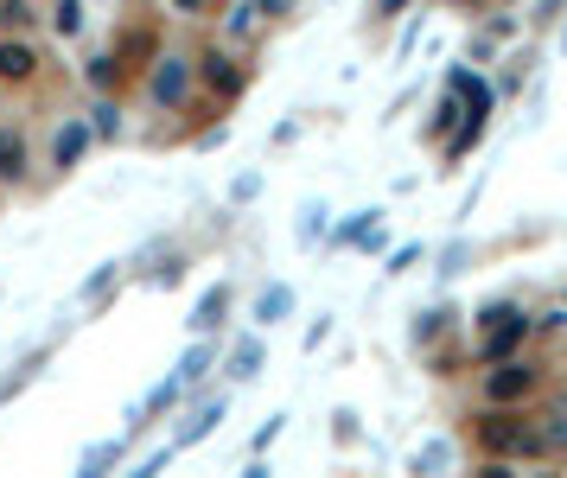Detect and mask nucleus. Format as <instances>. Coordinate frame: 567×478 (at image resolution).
<instances>
[{
    "mask_svg": "<svg viewBox=\"0 0 567 478\" xmlns=\"http://www.w3.org/2000/svg\"><path fill=\"white\" fill-rule=\"evenodd\" d=\"M211 357H217V351H211V345H204V338H198V345H192V351H185V364H179V383H185V389H192V383L204 377V370H211Z\"/></svg>",
    "mask_w": 567,
    "mask_h": 478,
    "instance_id": "2eb2a0df",
    "label": "nucleus"
},
{
    "mask_svg": "<svg viewBox=\"0 0 567 478\" xmlns=\"http://www.w3.org/2000/svg\"><path fill=\"white\" fill-rule=\"evenodd\" d=\"M459 115H466V102H459V90H453V83H446V102L434 109V122H427V134H446V128L459 122Z\"/></svg>",
    "mask_w": 567,
    "mask_h": 478,
    "instance_id": "f3484780",
    "label": "nucleus"
},
{
    "mask_svg": "<svg viewBox=\"0 0 567 478\" xmlns=\"http://www.w3.org/2000/svg\"><path fill=\"white\" fill-rule=\"evenodd\" d=\"M223 306H230V294H223V287H217V294H204V300H198V313H192V332H198V338H204V332H211L217 319H223Z\"/></svg>",
    "mask_w": 567,
    "mask_h": 478,
    "instance_id": "ddd939ff",
    "label": "nucleus"
},
{
    "mask_svg": "<svg viewBox=\"0 0 567 478\" xmlns=\"http://www.w3.org/2000/svg\"><path fill=\"white\" fill-rule=\"evenodd\" d=\"M249 32H255V7H236L230 13V39H249Z\"/></svg>",
    "mask_w": 567,
    "mask_h": 478,
    "instance_id": "412c9836",
    "label": "nucleus"
},
{
    "mask_svg": "<svg viewBox=\"0 0 567 478\" xmlns=\"http://www.w3.org/2000/svg\"><path fill=\"white\" fill-rule=\"evenodd\" d=\"M561 45H567V26H561Z\"/></svg>",
    "mask_w": 567,
    "mask_h": 478,
    "instance_id": "cd10ccee",
    "label": "nucleus"
},
{
    "mask_svg": "<svg viewBox=\"0 0 567 478\" xmlns=\"http://www.w3.org/2000/svg\"><path fill=\"white\" fill-rule=\"evenodd\" d=\"M51 26H58V39H77L83 32V7L77 0H58V7H51Z\"/></svg>",
    "mask_w": 567,
    "mask_h": 478,
    "instance_id": "a211bd4d",
    "label": "nucleus"
},
{
    "mask_svg": "<svg viewBox=\"0 0 567 478\" xmlns=\"http://www.w3.org/2000/svg\"><path fill=\"white\" fill-rule=\"evenodd\" d=\"M109 77H115V58H96V64H90V83L102 90V83H109Z\"/></svg>",
    "mask_w": 567,
    "mask_h": 478,
    "instance_id": "4be33fe9",
    "label": "nucleus"
},
{
    "mask_svg": "<svg viewBox=\"0 0 567 478\" xmlns=\"http://www.w3.org/2000/svg\"><path fill=\"white\" fill-rule=\"evenodd\" d=\"M478 447H485V459H523V453H548V440H542V428H529L523 415H485L478 421Z\"/></svg>",
    "mask_w": 567,
    "mask_h": 478,
    "instance_id": "f03ea898",
    "label": "nucleus"
},
{
    "mask_svg": "<svg viewBox=\"0 0 567 478\" xmlns=\"http://www.w3.org/2000/svg\"><path fill=\"white\" fill-rule=\"evenodd\" d=\"M204 83H211V90H223V96H236V90H243V71H236V64L211 45V51H204Z\"/></svg>",
    "mask_w": 567,
    "mask_h": 478,
    "instance_id": "6e6552de",
    "label": "nucleus"
},
{
    "mask_svg": "<svg viewBox=\"0 0 567 478\" xmlns=\"http://www.w3.org/2000/svg\"><path fill=\"white\" fill-rule=\"evenodd\" d=\"M523 338H529V313H523V306H510V300H497V306H485V319H478L472 357H478V364H497V357L523 351Z\"/></svg>",
    "mask_w": 567,
    "mask_h": 478,
    "instance_id": "f257e3e1",
    "label": "nucleus"
},
{
    "mask_svg": "<svg viewBox=\"0 0 567 478\" xmlns=\"http://www.w3.org/2000/svg\"><path fill=\"white\" fill-rule=\"evenodd\" d=\"M453 7H485V0H453Z\"/></svg>",
    "mask_w": 567,
    "mask_h": 478,
    "instance_id": "bb28decb",
    "label": "nucleus"
},
{
    "mask_svg": "<svg viewBox=\"0 0 567 478\" xmlns=\"http://www.w3.org/2000/svg\"><path fill=\"white\" fill-rule=\"evenodd\" d=\"M211 421H223V402H204L198 415L179 428V440H173V447H192V440H204V434H211Z\"/></svg>",
    "mask_w": 567,
    "mask_h": 478,
    "instance_id": "f8f14e48",
    "label": "nucleus"
},
{
    "mask_svg": "<svg viewBox=\"0 0 567 478\" xmlns=\"http://www.w3.org/2000/svg\"><path fill=\"white\" fill-rule=\"evenodd\" d=\"M20 173H26V147L13 128H0V179H20Z\"/></svg>",
    "mask_w": 567,
    "mask_h": 478,
    "instance_id": "9b49d317",
    "label": "nucleus"
},
{
    "mask_svg": "<svg viewBox=\"0 0 567 478\" xmlns=\"http://www.w3.org/2000/svg\"><path fill=\"white\" fill-rule=\"evenodd\" d=\"M287 313H294V287H268V294L255 300V319H262V326H281Z\"/></svg>",
    "mask_w": 567,
    "mask_h": 478,
    "instance_id": "9d476101",
    "label": "nucleus"
},
{
    "mask_svg": "<svg viewBox=\"0 0 567 478\" xmlns=\"http://www.w3.org/2000/svg\"><path fill=\"white\" fill-rule=\"evenodd\" d=\"M408 7V0H376V13H383V20H389V13H402Z\"/></svg>",
    "mask_w": 567,
    "mask_h": 478,
    "instance_id": "393cba45",
    "label": "nucleus"
},
{
    "mask_svg": "<svg viewBox=\"0 0 567 478\" xmlns=\"http://www.w3.org/2000/svg\"><path fill=\"white\" fill-rule=\"evenodd\" d=\"M173 7H179V13H204V0H173Z\"/></svg>",
    "mask_w": 567,
    "mask_h": 478,
    "instance_id": "a878e982",
    "label": "nucleus"
},
{
    "mask_svg": "<svg viewBox=\"0 0 567 478\" xmlns=\"http://www.w3.org/2000/svg\"><path fill=\"white\" fill-rule=\"evenodd\" d=\"M255 370H262V345H255V338H243V345L230 351V377H243V383H249Z\"/></svg>",
    "mask_w": 567,
    "mask_h": 478,
    "instance_id": "4468645a",
    "label": "nucleus"
},
{
    "mask_svg": "<svg viewBox=\"0 0 567 478\" xmlns=\"http://www.w3.org/2000/svg\"><path fill=\"white\" fill-rule=\"evenodd\" d=\"M83 153H90V122H64L58 141H51V166H58V173H71Z\"/></svg>",
    "mask_w": 567,
    "mask_h": 478,
    "instance_id": "39448f33",
    "label": "nucleus"
},
{
    "mask_svg": "<svg viewBox=\"0 0 567 478\" xmlns=\"http://www.w3.org/2000/svg\"><path fill=\"white\" fill-rule=\"evenodd\" d=\"M39 71V58H32L26 39H0V83H26Z\"/></svg>",
    "mask_w": 567,
    "mask_h": 478,
    "instance_id": "423d86ee",
    "label": "nucleus"
},
{
    "mask_svg": "<svg viewBox=\"0 0 567 478\" xmlns=\"http://www.w3.org/2000/svg\"><path fill=\"white\" fill-rule=\"evenodd\" d=\"M300 0H255V13H294Z\"/></svg>",
    "mask_w": 567,
    "mask_h": 478,
    "instance_id": "b1692460",
    "label": "nucleus"
},
{
    "mask_svg": "<svg viewBox=\"0 0 567 478\" xmlns=\"http://www.w3.org/2000/svg\"><path fill=\"white\" fill-rule=\"evenodd\" d=\"M542 440L555 453H567V396H555V408H548V428H542Z\"/></svg>",
    "mask_w": 567,
    "mask_h": 478,
    "instance_id": "dca6fc26",
    "label": "nucleus"
},
{
    "mask_svg": "<svg viewBox=\"0 0 567 478\" xmlns=\"http://www.w3.org/2000/svg\"><path fill=\"white\" fill-rule=\"evenodd\" d=\"M147 96L160 102V109H179V102L192 96V64L173 58V51H166V58H153V71H147Z\"/></svg>",
    "mask_w": 567,
    "mask_h": 478,
    "instance_id": "20e7f679",
    "label": "nucleus"
},
{
    "mask_svg": "<svg viewBox=\"0 0 567 478\" xmlns=\"http://www.w3.org/2000/svg\"><path fill=\"white\" fill-rule=\"evenodd\" d=\"M0 20H7L13 32H20V26L32 20V7H26V0H0Z\"/></svg>",
    "mask_w": 567,
    "mask_h": 478,
    "instance_id": "6ab92c4d",
    "label": "nucleus"
},
{
    "mask_svg": "<svg viewBox=\"0 0 567 478\" xmlns=\"http://www.w3.org/2000/svg\"><path fill=\"white\" fill-rule=\"evenodd\" d=\"M446 83L459 90V102H466V115H485V122H491V83H485V77H478V71H453Z\"/></svg>",
    "mask_w": 567,
    "mask_h": 478,
    "instance_id": "0eeeda50",
    "label": "nucleus"
},
{
    "mask_svg": "<svg viewBox=\"0 0 567 478\" xmlns=\"http://www.w3.org/2000/svg\"><path fill=\"white\" fill-rule=\"evenodd\" d=\"M529 389H536V364H523V357L510 351V357H497V364H491V377H485V402H491V408H504V402H523Z\"/></svg>",
    "mask_w": 567,
    "mask_h": 478,
    "instance_id": "7ed1b4c3",
    "label": "nucleus"
},
{
    "mask_svg": "<svg viewBox=\"0 0 567 478\" xmlns=\"http://www.w3.org/2000/svg\"><path fill=\"white\" fill-rule=\"evenodd\" d=\"M440 319H446V313H421V326H415V338H421V345H427V338L440 332Z\"/></svg>",
    "mask_w": 567,
    "mask_h": 478,
    "instance_id": "5701e85b",
    "label": "nucleus"
},
{
    "mask_svg": "<svg viewBox=\"0 0 567 478\" xmlns=\"http://www.w3.org/2000/svg\"><path fill=\"white\" fill-rule=\"evenodd\" d=\"M109 459H122V440H109V447H96L90 459H83V472H102V466H109Z\"/></svg>",
    "mask_w": 567,
    "mask_h": 478,
    "instance_id": "aec40b11",
    "label": "nucleus"
},
{
    "mask_svg": "<svg viewBox=\"0 0 567 478\" xmlns=\"http://www.w3.org/2000/svg\"><path fill=\"white\" fill-rule=\"evenodd\" d=\"M485 141V115H459V128H453V141H446V160H466V153Z\"/></svg>",
    "mask_w": 567,
    "mask_h": 478,
    "instance_id": "1a4fd4ad",
    "label": "nucleus"
}]
</instances>
